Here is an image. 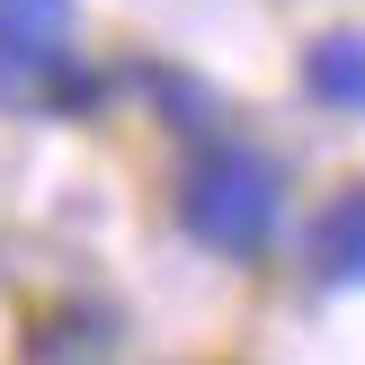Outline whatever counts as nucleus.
<instances>
[{
  "mask_svg": "<svg viewBox=\"0 0 365 365\" xmlns=\"http://www.w3.org/2000/svg\"><path fill=\"white\" fill-rule=\"evenodd\" d=\"M178 232L205 259L259 267L285 241V160L241 143V134H205L187 152V170H178Z\"/></svg>",
  "mask_w": 365,
  "mask_h": 365,
  "instance_id": "nucleus-1",
  "label": "nucleus"
},
{
  "mask_svg": "<svg viewBox=\"0 0 365 365\" xmlns=\"http://www.w3.org/2000/svg\"><path fill=\"white\" fill-rule=\"evenodd\" d=\"M71 63V0H0V98H45Z\"/></svg>",
  "mask_w": 365,
  "mask_h": 365,
  "instance_id": "nucleus-2",
  "label": "nucleus"
},
{
  "mask_svg": "<svg viewBox=\"0 0 365 365\" xmlns=\"http://www.w3.org/2000/svg\"><path fill=\"white\" fill-rule=\"evenodd\" d=\"M303 267H312V285H330V294H356V285H365V178L339 187L330 205L312 214V232H303Z\"/></svg>",
  "mask_w": 365,
  "mask_h": 365,
  "instance_id": "nucleus-3",
  "label": "nucleus"
},
{
  "mask_svg": "<svg viewBox=\"0 0 365 365\" xmlns=\"http://www.w3.org/2000/svg\"><path fill=\"white\" fill-rule=\"evenodd\" d=\"M303 89L330 116H365V27H330L303 45Z\"/></svg>",
  "mask_w": 365,
  "mask_h": 365,
  "instance_id": "nucleus-4",
  "label": "nucleus"
},
{
  "mask_svg": "<svg viewBox=\"0 0 365 365\" xmlns=\"http://www.w3.org/2000/svg\"><path fill=\"white\" fill-rule=\"evenodd\" d=\"M116 339H125L116 303H63V312H45L27 330V356L36 365H81V356H107Z\"/></svg>",
  "mask_w": 365,
  "mask_h": 365,
  "instance_id": "nucleus-5",
  "label": "nucleus"
},
{
  "mask_svg": "<svg viewBox=\"0 0 365 365\" xmlns=\"http://www.w3.org/2000/svg\"><path fill=\"white\" fill-rule=\"evenodd\" d=\"M152 98H160V116L178 125V134H223V98H214L205 81H196V71H152Z\"/></svg>",
  "mask_w": 365,
  "mask_h": 365,
  "instance_id": "nucleus-6",
  "label": "nucleus"
}]
</instances>
